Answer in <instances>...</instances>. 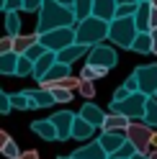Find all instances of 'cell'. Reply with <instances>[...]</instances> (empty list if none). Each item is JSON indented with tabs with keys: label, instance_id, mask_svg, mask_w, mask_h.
<instances>
[{
	"label": "cell",
	"instance_id": "obj_42",
	"mask_svg": "<svg viewBox=\"0 0 157 159\" xmlns=\"http://www.w3.org/2000/svg\"><path fill=\"white\" fill-rule=\"evenodd\" d=\"M152 28H157V8L150 5V31Z\"/></svg>",
	"mask_w": 157,
	"mask_h": 159
},
{
	"label": "cell",
	"instance_id": "obj_3",
	"mask_svg": "<svg viewBox=\"0 0 157 159\" xmlns=\"http://www.w3.org/2000/svg\"><path fill=\"white\" fill-rule=\"evenodd\" d=\"M136 36V26H134V18H111L108 21V36L116 46L121 49H131V41Z\"/></svg>",
	"mask_w": 157,
	"mask_h": 159
},
{
	"label": "cell",
	"instance_id": "obj_38",
	"mask_svg": "<svg viewBox=\"0 0 157 159\" xmlns=\"http://www.w3.org/2000/svg\"><path fill=\"white\" fill-rule=\"evenodd\" d=\"M8 52H13V39L11 36L0 39V54H8Z\"/></svg>",
	"mask_w": 157,
	"mask_h": 159
},
{
	"label": "cell",
	"instance_id": "obj_12",
	"mask_svg": "<svg viewBox=\"0 0 157 159\" xmlns=\"http://www.w3.org/2000/svg\"><path fill=\"white\" fill-rule=\"evenodd\" d=\"M134 26H136V34H150V3L147 0H139L136 3V11H134Z\"/></svg>",
	"mask_w": 157,
	"mask_h": 159
},
{
	"label": "cell",
	"instance_id": "obj_31",
	"mask_svg": "<svg viewBox=\"0 0 157 159\" xmlns=\"http://www.w3.org/2000/svg\"><path fill=\"white\" fill-rule=\"evenodd\" d=\"M54 103H70L72 100V90H64V87H49Z\"/></svg>",
	"mask_w": 157,
	"mask_h": 159
},
{
	"label": "cell",
	"instance_id": "obj_36",
	"mask_svg": "<svg viewBox=\"0 0 157 159\" xmlns=\"http://www.w3.org/2000/svg\"><path fill=\"white\" fill-rule=\"evenodd\" d=\"M44 52H46V49H44L41 44H39V41H36V44H34L31 49H26V52H23V57H26V59H31V62H36V59H39V57H41Z\"/></svg>",
	"mask_w": 157,
	"mask_h": 159
},
{
	"label": "cell",
	"instance_id": "obj_4",
	"mask_svg": "<svg viewBox=\"0 0 157 159\" xmlns=\"http://www.w3.org/2000/svg\"><path fill=\"white\" fill-rule=\"evenodd\" d=\"M147 98H150V95H144V93H129V95H126L124 100H119V103L111 100V113H121V116L129 118V121H142Z\"/></svg>",
	"mask_w": 157,
	"mask_h": 159
},
{
	"label": "cell",
	"instance_id": "obj_7",
	"mask_svg": "<svg viewBox=\"0 0 157 159\" xmlns=\"http://www.w3.org/2000/svg\"><path fill=\"white\" fill-rule=\"evenodd\" d=\"M131 75L136 80V93H144V95H155L157 93V62L136 67Z\"/></svg>",
	"mask_w": 157,
	"mask_h": 159
},
{
	"label": "cell",
	"instance_id": "obj_15",
	"mask_svg": "<svg viewBox=\"0 0 157 159\" xmlns=\"http://www.w3.org/2000/svg\"><path fill=\"white\" fill-rule=\"evenodd\" d=\"M26 98H28V108H49L54 105V98L49 90H44V87H39V90H23Z\"/></svg>",
	"mask_w": 157,
	"mask_h": 159
},
{
	"label": "cell",
	"instance_id": "obj_43",
	"mask_svg": "<svg viewBox=\"0 0 157 159\" xmlns=\"http://www.w3.org/2000/svg\"><path fill=\"white\" fill-rule=\"evenodd\" d=\"M124 87H126L129 93H136V80H134V75H129V80L124 82Z\"/></svg>",
	"mask_w": 157,
	"mask_h": 159
},
{
	"label": "cell",
	"instance_id": "obj_51",
	"mask_svg": "<svg viewBox=\"0 0 157 159\" xmlns=\"http://www.w3.org/2000/svg\"><path fill=\"white\" fill-rule=\"evenodd\" d=\"M147 3H150V5H152V8H157V0H147Z\"/></svg>",
	"mask_w": 157,
	"mask_h": 159
},
{
	"label": "cell",
	"instance_id": "obj_53",
	"mask_svg": "<svg viewBox=\"0 0 157 159\" xmlns=\"http://www.w3.org/2000/svg\"><path fill=\"white\" fill-rule=\"evenodd\" d=\"M59 159H70V157H59Z\"/></svg>",
	"mask_w": 157,
	"mask_h": 159
},
{
	"label": "cell",
	"instance_id": "obj_19",
	"mask_svg": "<svg viewBox=\"0 0 157 159\" xmlns=\"http://www.w3.org/2000/svg\"><path fill=\"white\" fill-rule=\"evenodd\" d=\"M54 62H57V59H54V52H44V54H41V57H39L36 62H34V67H31V75H34L36 80H41V77L46 75V69L52 67Z\"/></svg>",
	"mask_w": 157,
	"mask_h": 159
},
{
	"label": "cell",
	"instance_id": "obj_8",
	"mask_svg": "<svg viewBox=\"0 0 157 159\" xmlns=\"http://www.w3.org/2000/svg\"><path fill=\"white\" fill-rule=\"evenodd\" d=\"M88 64L93 67H103V69H113L119 64V57H116V49L106 46V44H95L88 49Z\"/></svg>",
	"mask_w": 157,
	"mask_h": 159
},
{
	"label": "cell",
	"instance_id": "obj_1",
	"mask_svg": "<svg viewBox=\"0 0 157 159\" xmlns=\"http://www.w3.org/2000/svg\"><path fill=\"white\" fill-rule=\"evenodd\" d=\"M64 26H75L72 8H64L59 3H54V0H41L36 34H46V31H52V28H64Z\"/></svg>",
	"mask_w": 157,
	"mask_h": 159
},
{
	"label": "cell",
	"instance_id": "obj_34",
	"mask_svg": "<svg viewBox=\"0 0 157 159\" xmlns=\"http://www.w3.org/2000/svg\"><path fill=\"white\" fill-rule=\"evenodd\" d=\"M131 154H136V152H134V146H131L129 141H124V144H121L119 149H116V152H113L111 157H116V159H129Z\"/></svg>",
	"mask_w": 157,
	"mask_h": 159
},
{
	"label": "cell",
	"instance_id": "obj_24",
	"mask_svg": "<svg viewBox=\"0 0 157 159\" xmlns=\"http://www.w3.org/2000/svg\"><path fill=\"white\" fill-rule=\"evenodd\" d=\"M131 52H136V54H152V39H150V34H136L134 41H131Z\"/></svg>",
	"mask_w": 157,
	"mask_h": 159
},
{
	"label": "cell",
	"instance_id": "obj_5",
	"mask_svg": "<svg viewBox=\"0 0 157 159\" xmlns=\"http://www.w3.org/2000/svg\"><path fill=\"white\" fill-rule=\"evenodd\" d=\"M124 136H126V141L134 146L136 154H147V152H150V144H152V136H155V134H152V128L147 126L144 121H129Z\"/></svg>",
	"mask_w": 157,
	"mask_h": 159
},
{
	"label": "cell",
	"instance_id": "obj_47",
	"mask_svg": "<svg viewBox=\"0 0 157 159\" xmlns=\"http://www.w3.org/2000/svg\"><path fill=\"white\" fill-rule=\"evenodd\" d=\"M54 3H59V5H64V8H72V0H54Z\"/></svg>",
	"mask_w": 157,
	"mask_h": 159
},
{
	"label": "cell",
	"instance_id": "obj_35",
	"mask_svg": "<svg viewBox=\"0 0 157 159\" xmlns=\"http://www.w3.org/2000/svg\"><path fill=\"white\" fill-rule=\"evenodd\" d=\"M0 152H3L8 159H18V154H21V152H18V146H16V141H13V139H8V141H5V146L3 149H0Z\"/></svg>",
	"mask_w": 157,
	"mask_h": 159
},
{
	"label": "cell",
	"instance_id": "obj_2",
	"mask_svg": "<svg viewBox=\"0 0 157 159\" xmlns=\"http://www.w3.org/2000/svg\"><path fill=\"white\" fill-rule=\"evenodd\" d=\"M72 28H75V44H83V46H95L108 36V21H101L95 16L77 21Z\"/></svg>",
	"mask_w": 157,
	"mask_h": 159
},
{
	"label": "cell",
	"instance_id": "obj_52",
	"mask_svg": "<svg viewBox=\"0 0 157 159\" xmlns=\"http://www.w3.org/2000/svg\"><path fill=\"white\" fill-rule=\"evenodd\" d=\"M3 3H5V0H0V11H3Z\"/></svg>",
	"mask_w": 157,
	"mask_h": 159
},
{
	"label": "cell",
	"instance_id": "obj_30",
	"mask_svg": "<svg viewBox=\"0 0 157 159\" xmlns=\"http://www.w3.org/2000/svg\"><path fill=\"white\" fill-rule=\"evenodd\" d=\"M8 100H11V108H16V111H28L26 93H13V95H8Z\"/></svg>",
	"mask_w": 157,
	"mask_h": 159
},
{
	"label": "cell",
	"instance_id": "obj_32",
	"mask_svg": "<svg viewBox=\"0 0 157 159\" xmlns=\"http://www.w3.org/2000/svg\"><path fill=\"white\" fill-rule=\"evenodd\" d=\"M75 90H80V95L83 98H88V100H90V98L95 95V85L90 82V80H80V82H77V87Z\"/></svg>",
	"mask_w": 157,
	"mask_h": 159
},
{
	"label": "cell",
	"instance_id": "obj_18",
	"mask_svg": "<svg viewBox=\"0 0 157 159\" xmlns=\"http://www.w3.org/2000/svg\"><path fill=\"white\" fill-rule=\"evenodd\" d=\"M126 126H129V118L121 113H106L103 123H101L103 131H126Z\"/></svg>",
	"mask_w": 157,
	"mask_h": 159
},
{
	"label": "cell",
	"instance_id": "obj_16",
	"mask_svg": "<svg viewBox=\"0 0 157 159\" xmlns=\"http://www.w3.org/2000/svg\"><path fill=\"white\" fill-rule=\"evenodd\" d=\"M70 159H108V154L101 149L98 141H93V144H85L80 149H75V152L70 154Z\"/></svg>",
	"mask_w": 157,
	"mask_h": 159
},
{
	"label": "cell",
	"instance_id": "obj_11",
	"mask_svg": "<svg viewBox=\"0 0 157 159\" xmlns=\"http://www.w3.org/2000/svg\"><path fill=\"white\" fill-rule=\"evenodd\" d=\"M124 141H126L124 131H103V134H101V139H98L101 149H103V152L108 154V157H111V154H113V152H116V149H119Z\"/></svg>",
	"mask_w": 157,
	"mask_h": 159
},
{
	"label": "cell",
	"instance_id": "obj_17",
	"mask_svg": "<svg viewBox=\"0 0 157 159\" xmlns=\"http://www.w3.org/2000/svg\"><path fill=\"white\" fill-rule=\"evenodd\" d=\"M116 11V0H93L90 3V16L101 18V21H111Z\"/></svg>",
	"mask_w": 157,
	"mask_h": 159
},
{
	"label": "cell",
	"instance_id": "obj_29",
	"mask_svg": "<svg viewBox=\"0 0 157 159\" xmlns=\"http://www.w3.org/2000/svg\"><path fill=\"white\" fill-rule=\"evenodd\" d=\"M31 67H34V62L31 59H26L23 54H18V59H16V77H28L31 75Z\"/></svg>",
	"mask_w": 157,
	"mask_h": 159
},
{
	"label": "cell",
	"instance_id": "obj_14",
	"mask_svg": "<svg viewBox=\"0 0 157 159\" xmlns=\"http://www.w3.org/2000/svg\"><path fill=\"white\" fill-rule=\"evenodd\" d=\"M64 77H70V64H59V62H54L52 67L46 69V75L39 80V82H41V87H49V85L59 82V80H64Z\"/></svg>",
	"mask_w": 157,
	"mask_h": 159
},
{
	"label": "cell",
	"instance_id": "obj_13",
	"mask_svg": "<svg viewBox=\"0 0 157 159\" xmlns=\"http://www.w3.org/2000/svg\"><path fill=\"white\" fill-rule=\"evenodd\" d=\"M77 116H80L85 123H90L93 128H101L103 118H106V113H103V111H101V108H98L95 103H90V100H88V103L80 108V113H77Z\"/></svg>",
	"mask_w": 157,
	"mask_h": 159
},
{
	"label": "cell",
	"instance_id": "obj_40",
	"mask_svg": "<svg viewBox=\"0 0 157 159\" xmlns=\"http://www.w3.org/2000/svg\"><path fill=\"white\" fill-rule=\"evenodd\" d=\"M11 111V100H8V95L0 90V113H8Z\"/></svg>",
	"mask_w": 157,
	"mask_h": 159
},
{
	"label": "cell",
	"instance_id": "obj_26",
	"mask_svg": "<svg viewBox=\"0 0 157 159\" xmlns=\"http://www.w3.org/2000/svg\"><path fill=\"white\" fill-rule=\"evenodd\" d=\"M5 31H8L11 39L21 34V18H18V13H13V11L5 13Z\"/></svg>",
	"mask_w": 157,
	"mask_h": 159
},
{
	"label": "cell",
	"instance_id": "obj_44",
	"mask_svg": "<svg viewBox=\"0 0 157 159\" xmlns=\"http://www.w3.org/2000/svg\"><path fill=\"white\" fill-rule=\"evenodd\" d=\"M150 39H152V54H157V28L150 31Z\"/></svg>",
	"mask_w": 157,
	"mask_h": 159
},
{
	"label": "cell",
	"instance_id": "obj_49",
	"mask_svg": "<svg viewBox=\"0 0 157 159\" xmlns=\"http://www.w3.org/2000/svg\"><path fill=\"white\" fill-rule=\"evenodd\" d=\"M147 159H157V149L155 152H147Z\"/></svg>",
	"mask_w": 157,
	"mask_h": 159
},
{
	"label": "cell",
	"instance_id": "obj_28",
	"mask_svg": "<svg viewBox=\"0 0 157 159\" xmlns=\"http://www.w3.org/2000/svg\"><path fill=\"white\" fill-rule=\"evenodd\" d=\"M16 59H18V54H13V52L0 54V75H13L16 72Z\"/></svg>",
	"mask_w": 157,
	"mask_h": 159
},
{
	"label": "cell",
	"instance_id": "obj_21",
	"mask_svg": "<svg viewBox=\"0 0 157 159\" xmlns=\"http://www.w3.org/2000/svg\"><path fill=\"white\" fill-rule=\"evenodd\" d=\"M31 131L39 134L44 141H57V131H54V126H52L49 118H44V121H34L31 123Z\"/></svg>",
	"mask_w": 157,
	"mask_h": 159
},
{
	"label": "cell",
	"instance_id": "obj_45",
	"mask_svg": "<svg viewBox=\"0 0 157 159\" xmlns=\"http://www.w3.org/2000/svg\"><path fill=\"white\" fill-rule=\"evenodd\" d=\"M18 159H39L36 152H26V154H18Z\"/></svg>",
	"mask_w": 157,
	"mask_h": 159
},
{
	"label": "cell",
	"instance_id": "obj_39",
	"mask_svg": "<svg viewBox=\"0 0 157 159\" xmlns=\"http://www.w3.org/2000/svg\"><path fill=\"white\" fill-rule=\"evenodd\" d=\"M3 11H5V13H8V11L18 13V11H21V0H5V3H3Z\"/></svg>",
	"mask_w": 157,
	"mask_h": 159
},
{
	"label": "cell",
	"instance_id": "obj_48",
	"mask_svg": "<svg viewBox=\"0 0 157 159\" xmlns=\"http://www.w3.org/2000/svg\"><path fill=\"white\" fill-rule=\"evenodd\" d=\"M129 3H139V0H116V5H129Z\"/></svg>",
	"mask_w": 157,
	"mask_h": 159
},
{
	"label": "cell",
	"instance_id": "obj_50",
	"mask_svg": "<svg viewBox=\"0 0 157 159\" xmlns=\"http://www.w3.org/2000/svg\"><path fill=\"white\" fill-rule=\"evenodd\" d=\"M129 159H147V154H131Z\"/></svg>",
	"mask_w": 157,
	"mask_h": 159
},
{
	"label": "cell",
	"instance_id": "obj_23",
	"mask_svg": "<svg viewBox=\"0 0 157 159\" xmlns=\"http://www.w3.org/2000/svg\"><path fill=\"white\" fill-rule=\"evenodd\" d=\"M39 41V34H31V36H13V54H23L26 49H31L34 44Z\"/></svg>",
	"mask_w": 157,
	"mask_h": 159
},
{
	"label": "cell",
	"instance_id": "obj_46",
	"mask_svg": "<svg viewBox=\"0 0 157 159\" xmlns=\"http://www.w3.org/2000/svg\"><path fill=\"white\" fill-rule=\"evenodd\" d=\"M8 139H11V136H8L5 131H0V149H3V146H5V141H8Z\"/></svg>",
	"mask_w": 157,
	"mask_h": 159
},
{
	"label": "cell",
	"instance_id": "obj_20",
	"mask_svg": "<svg viewBox=\"0 0 157 159\" xmlns=\"http://www.w3.org/2000/svg\"><path fill=\"white\" fill-rule=\"evenodd\" d=\"M93 131H95V128H93L90 123H85L80 116H75V118H72V126H70V139H90V136H93Z\"/></svg>",
	"mask_w": 157,
	"mask_h": 159
},
{
	"label": "cell",
	"instance_id": "obj_37",
	"mask_svg": "<svg viewBox=\"0 0 157 159\" xmlns=\"http://www.w3.org/2000/svg\"><path fill=\"white\" fill-rule=\"evenodd\" d=\"M39 5H41V0H21V11H28V13L39 11Z\"/></svg>",
	"mask_w": 157,
	"mask_h": 159
},
{
	"label": "cell",
	"instance_id": "obj_6",
	"mask_svg": "<svg viewBox=\"0 0 157 159\" xmlns=\"http://www.w3.org/2000/svg\"><path fill=\"white\" fill-rule=\"evenodd\" d=\"M39 44H41L46 52H59V49L75 44V28L72 26H64V28H52L46 34H39Z\"/></svg>",
	"mask_w": 157,
	"mask_h": 159
},
{
	"label": "cell",
	"instance_id": "obj_41",
	"mask_svg": "<svg viewBox=\"0 0 157 159\" xmlns=\"http://www.w3.org/2000/svg\"><path fill=\"white\" fill-rule=\"evenodd\" d=\"M126 95H129V90H126V87L121 85V87H119V90H116V93H113V103H119V100H124V98H126Z\"/></svg>",
	"mask_w": 157,
	"mask_h": 159
},
{
	"label": "cell",
	"instance_id": "obj_54",
	"mask_svg": "<svg viewBox=\"0 0 157 159\" xmlns=\"http://www.w3.org/2000/svg\"><path fill=\"white\" fill-rule=\"evenodd\" d=\"M155 98H157V93H155Z\"/></svg>",
	"mask_w": 157,
	"mask_h": 159
},
{
	"label": "cell",
	"instance_id": "obj_33",
	"mask_svg": "<svg viewBox=\"0 0 157 159\" xmlns=\"http://www.w3.org/2000/svg\"><path fill=\"white\" fill-rule=\"evenodd\" d=\"M136 11V3H129V5H116L113 11V18H131Z\"/></svg>",
	"mask_w": 157,
	"mask_h": 159
},
{
	"label": "cell",
	"instance_id": "obj_25",
	"mask_svg": "<svg viewBox=\"0 0 157 159\" xmlns=\"http://www.w3.org/2000/svg\"><path fill=\"white\" fill-rule=\"evenodd\" d=\"M90 3H93V0H72V16H75V23L90 16Z\"/></svg>",
	"mask_w": 157,
	"mask_h": 159
},
{
	"label": "cell",
	"instance_id": "obj_10",
	"mask_svg": "<svg viewBox=\"0 0 157 159\" xmlns=\"http://www.w3.org/2000/svg\"><path fill=\"white\" fill-rule=\"evenodd\" d=\"M88 49L90 46H83V44H70V46H64V49H59V52L54 54V59L59 64H72V62H77L83 54H88Z\"/></svg>",
	"mask_w": 157,
	"mask_h": 159
},
{
	"label": "cell",
	"instance_id": "obj_9",
	"mask_svg": "<svg viewBox=\"0 0 157 159\" xmlns=\"http://www.w3.org/2000/svg\"><path fill=\"white\" fill-rule=\"evenodd\" d=\"M72 118H75V113H70V111H59V113H54L49 118L52 126H54V131H57V141H67V139H70Z\"/></svg>",
	"mask_w": 157,
	"mask_h": 159
},
{
	"label": "cell",
	"instance_id": "obj_27",
	"mask_svg": "<svg viewBox=\"0 0 157 159\" xmlns=\"http://www.w3.org/2000/svg\"><path fill=\"white\" fill-rule=\"evenodd\" d=\"M106 75H108V69H103V67H93V64H85L77 80H90V82H93V80H101V77H106Z\"/></svg>",
	"mask_w": 157,
	"mask_h": 159
},
{
	"label": "cell",
	"instance_id": "obj_22",
	"mask_svg": "<svg viewBox=\"0 0 157 159\" xmlns=\"http://www.w3.org/2000/svg\"><path fill=\"white\" fill-rule=\"evenodd\" d=\"M142 121H144L147 126H150V128H157V98H155V95H150V98H147Z\"/></svg>",
	"mask_w": 157,
	"mask_h": 159
}]
</instances>
